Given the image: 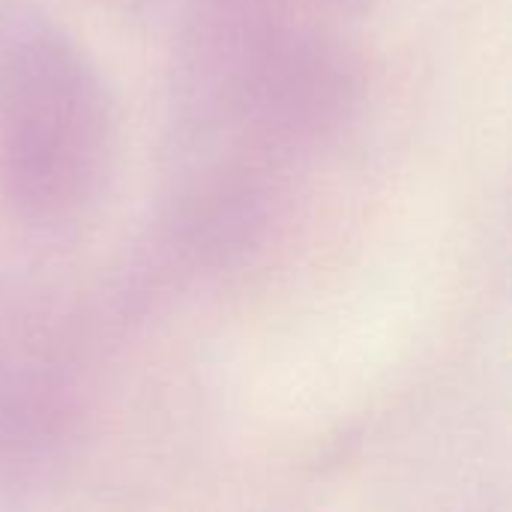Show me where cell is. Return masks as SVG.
Segmentation results:
<instances>
[{
    "label": "cell",
    "instance_id": "1",
    "mask_svg": "<svg viewBox=\"0 0 512 512\" xmlns=\"http://www.w3.org/2000/svg\"><path fill=\"white\" fill-rule=\"evenodd\" d=\"M78 57L42 24L0 30V186L39 222L84 210L108 171V99Z\"/></svg>",
    "mask_w": 512,
    "mask_h": 512
}]
</instances>
